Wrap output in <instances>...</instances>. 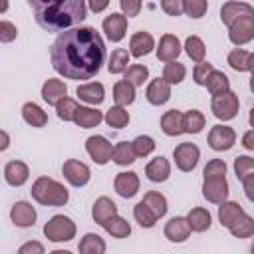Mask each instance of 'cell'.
<instances>
[{
  "label": "cell",
  "instance_id": "30bf717a",
  "mask_svg": "<svg viewBox=\"0 0 254 254\" xmlns=\"http://www.w3.org/2000/svg\"><path fill=\"white\" fill-rule=\"evenodd\" d=\"M228 183H226V177H210V179H204L202 183V196L212 202V204H220L228 198Z\"/></svg>",
  "mask_w": 254,
  "mask_h": 254
},
{
  "label": "cell",
  "instance_id": "52a82bcc",
  "mask_svg": "<svg viewBox=\"0 0 254 254\" xmlns=\"http://www.w3.org/2000/svg\"><path fill=\"white\" fill-rule=\"evenodd\" d=\"M113 149H115V145H111L103 135H91L85 141V151L97 165L109 163L113 159Z\"/></svg>",
  "mask_w": 254,
  "mask_h": 254
},
{
  "label": "cell",
  "instance_id": "9a60e30c",
  "mask_svg": "<svg viewBox=\"0 0 254 254\" xmlns=\"http://www.w3.org/2000/svg\"><path fill=\"white\" fill-rule=\"evenodd\" d=\"M10 218L20 228L34 226V222H36V208L30 202H26V200H18L10 208Z\"/></svg>",
  "mask_w": 254,
  "mask_h": 254
},
{
  "label": "cell",
  "instance_id": "cb8c5ba5",
  "mask_svg": "<svg viewBox=\"0 0 254 254\" xmlns=\"http://www.w3.org/2000/svg\"><path fill=\"white\" fill-rule=\"evenodd\" d=\"M117 214V204L109 198V196H99L95 202H93V206H91V216H93V222H97V224H105L111 216H115Z\"/></svg>",
  "mask_w": 254,
  "mask_h": 254
},
{
  "label": "cell",
  "instance_id": "603a6c76",
  "mask_svg": "<svg viewBox=\"0 0 254 254\" xmlns=\"http://www.w3.org/2000/svg\"><path fill=\"white\" fill-rule=\"evenodd\" d=\"M252 12H254V8H252L248 2L228 0V2H224L222 8H220V20H222V24L230 26V24H232L236 18H240L242 14H252Z\"/></svg>",
  "mask_w": 254,
  "mask_h": 254
},
{
  "label": "cell",
  "instance_id": "bcb514c9",
  "mask_svg": "<svg viewBox=\"0 0 254 254\" xmlns=\"http://www.w3.org/2000/svg\"><path fill=\"white\" fill-rule=\"evenodd\" d=\"M248 58H250V52H246L242 48H234L228 54V65L234 71H248Z\"/></svg>",
  "mask_w": 254,
  "mask_h": 254
},
{
  "label": "cell",
  "instance_id": "d590c367",
  "mask_svg": "<svg viewBox=\"0 0 254 254\" xmlns=\"http://www.w3.org/2000/svg\"><path fill=\"white\" fill-rule=\"evenodd\" d=\"M103 228H105V232L111 234L113 238H127V236L131 234V224H129L125 218H121L119 214L111 216V218L103 224Z\"/></svg>",
  "mask_w": 254,
  "mask_h": 254
},
{
  "label": "cell",
  "instance_id": "db71d44e",
  "mask_svg": "<svg viewBox=\"0 0 254 254\" xmlns=\"http://www.w3.org/2000/svg\"><path fill=\"white\" fill-rule=\"evenodd\" d=\"M119 6H121V12L131 18V16H137L143 8V0H119Z\"/></svg>",
  "mask_w": 254,
  "mask_h": 254
},
{
  "label": "cell",
  "instance_id": "7402d4cb",
  "mask_svg": "<svg viewBox=\"0 0 254 254\" xmlns=\"http://www.w3.org/2000/svg\"><path fill=\"white\" fill-rule=\"evenodd\" d=\"M30 177V169L24 161H10L4 167V179L12 187H22Z\"/></svg>",
  "mask_w": 254,
  "mask_h": 254
},
{
  "label": "cell",
  "instance_id": "8fae6325",
  "mask_svg": "<svg viewBox=\"0 0 254 254\" xmlns=\"http://www.w3.org/2000/svg\"><path fill=\"white\" fill-rule=\"evenodd\" d=\"M236 143V131L228 125H214L208 133V145L214 151H228Z\"/></svg>",
  "mask_w": 254,
  "mask_h": 254
},
{
  "label": "cell",
  "instance_id": "4fadbf2b",
  "mask_svg": "<svg viewBox=\"0 0 254 254\" xmlns=\"http://www.w3.org/2000/svg\"><path fill=\"white\" fill-rule=\"evenodd\" d=\"M145 97L151 105H165L171 99V83L165 77H155L149 81L147 89H145Z\"/></svg>",
  "mask_w": 254,
  "mask_h": 254
},
{
  "label": "cell",
  "instance_id": "03108f58",
  "mask_svg": "<svg viewBox=\"0 0 254 254\" xmlns=\"http://www.w3.org/2000/svg\"><path fill=\"white\" fill-rule=\"evenodd\" d=\"M252 252H254V244H252Z\"/></svg>",
  "mask_w": 254,
  "mask_h": 254
},
{
  "label": "cell",
  "instance_id": "7c38bea8",
  "mask_svg": "<svg viewBox=\"0 0 254 254\" xmlns=\"http://www.w3.org/2000/svg\"><path fill=\"white\" fill-rule=\"evenodd\" d=\"M101 28H103L107 40L121 42L125 38V32H127V16L125 14H119V12H113V14H109V16L103 18Z\"/></svg>",
  "mask_w": 254,
  "mask_h": 254
},
{
  "label": "cell",
  "instance_id": "e7e4bbea",
  "mask_svg": "<svg viewBox=\"0 0 254 254\" xmlns=\"http://www.w3.org/2000/svg\"><path fill=\"white\" fill-rule=\"evenodd\" d=\"M250 91L254 93V71H252V77H250Z\"/></svg>",
  "mask_w": 254,
  "mask_h": 254
},
{
  "label": "cell",
  "instance_id": "f6af8a7d",
  "mask_svg": "<svg viewBox=\"0 0 254 254\" xmlns=\"http://www.w3.org/2000/svg\"><path fill=\"white\" fill-rule=\"evenodd\" d=\"M234 173H236V179L242 183L246 181L250 175H254V159L248 157V155H240L234 159Z\"/></svg>",
  "mask_w": 254,
  "mask_h": 254
},
{
  "label": "cell",
  "instance_id": "d6a6232c",
  "mask_svg": "<svg viewBox=\"0 0 254 254\" xmlns=\"http://www.w3.org/2000/svg\"><path fill=\"white\" fill-rule=\"evenodd\" d=\"M204 123H206V119H204L202 111H198V109H190V111L183 113V127H185V133L196 135V133H200V131L204 129Z\"/></svg>",
  "mask_w": 254,
  "mask_h": 254
},
{
  "label": "cell",
  "instance_id": "f1b7e54d",
  "mask_svg": "<svg viewBox=\"0 0 254 254\" xmlns=\"http://www.w3.org/2000/svg\"><path fill=\"white\" fill-rule=\"evenodd\" d=\"M113 99H115L117 105H123V107L131 105L135 101V85L131 81H127V79L115 81V85H113Z\"/></svg>",
  "mask_w": 254,
  "mask_h": 254
},
{
  "label": "cell",
  "instance_id": "94428289",
  "mask_svg": "<svg viewBox=\"0 0 254 254\" xmlns=\"http://www.w3.org/2000/svg\"><path fill=\"white\" fill-rule=\"evenodd\" d=\"M248 71H254V52H250V58H248Z\"/></svg>",
  "mask_w": 254,
  "mask_h": 254
},
{
  "label": "cell",
  "instance_id": "74e56055",
  "mask_svg": "<svg viewBox=\"0 0 254 254\" xmlns=\"http://www.w3.org/2000/svg\"><path fill=\"white\" fill-rule=\"evenodd\" d=\"M129 58L131 54L123 48H115L109 56V62H107V69L109 73H123L127 69V64H129Z\"/></svg>",
  "mask_w": 254,
  "mask_h": 254
},
{
  "label": "cell",
  "instance_id": "484cf974",
  "mask_svg": "<svg viewBox=\"0 0 254 254\" xmlns=\"http://www.w3.org/2000/svg\"><path fill=\"white\" fill-rule=\"evenodd\" d=\"M103 119H105V115H103L101 111H97V109H93V107H81V105H79L73 123H75L77 127H81V129H91V127H97Z\"/></svg>",
  "mask_w": 254,
  "mask_h": 254
},
{
  "label": "cell",
  "instance_id": "9f6ffc18",
  "mask_svg": "<svg viewBox=\"0 0 254 254\" xmlns=\"http://www.w3.org/2000/svg\"><path fill=\"white\" fill-rule=\"evenodd\" d=\"M242 185H244V194H246V198H248L250 202H254V175H250L246 181H242Z\"/></svg>",
  "mask_w": 254,
  "mask_h": 254
},
{
  "label": "cell",
  "instance_id": "836d02e7",
  "mask_svg": "<svg viewBox=\"0 0 254 254\" xmlns=\"http://www.w3.org/2000/svg\"><path fill=\"white\" fill-rule=\"evenodd\" d=\"M228 230H230V234H232L234 238H250V236L254 234V218H252L250 214L242 212V214L236 218V222H234Z\"/></svg>",
  "mask_w": 254,
  "mask_h": 254
},
{
  "label": "cell",
  "instance_id": "6f0895ef",
  "mask_svg": "<svg viewBox=\"0 0 254 254\" xmlns=\"http://www.w3.org/2000/svg\"><path fill=\"white\" fill-rule=\"evenodd\" d=\"M87 4H89V10L91 12L99 14V12H103L109 6V0H87Z\"/></svg>",
  "mask_w": 254,
  "mask_h": 254
},
{
  "label": "cell",
  "instance_id": "d4e9b609",
  "mask_svg": "<svg viewBox=\"0 0 254 254\" xmlns=\"http://www.w3.org/2000/svg\"><path fill=\"white\" fill-rule=\"evenodd\" d=\"M161 129L165 135L169 137H179L181 133H185V127H183V113L179 109H169L163 113L161 117Z\"/></svg>",
  "mask_w": 254,
  "mask_h": 254
},
{
  "label": "cell",
  "instance_id": "5b68a950",
  "mask_svg": "<svg viewBox=\"0 0 254 254\" xmlns=\"http://www.w3.org/2000/svg\"><path fill=\"white\" fill-rule=\"evenodd\" d=\"M238 107H240V101H238V95L234 91H226V93H220V95H212V101H210V109H212V115L220 121H230L238 115Z\"/></svg>",
  "mask_w": 254,
  "mask_h": 254
},
{
  "label": "cell",
  "instance_id": "7a4b0ae2",
  "mask_svg": "<svg viewBox=\"0 0 254 254\" xmlns=\"http://www.w3.org/2000/svg\"><path fill=\"white\" fill-rule=\"evenodd\" d=\"M38 26L46 32H64L87 16L85 0H26Z\"/></svg>",
  "mask_w": 254,
  "mask_h": 254
},
{
  "label": "cell",
  "instance_id": "e0dca14e",
  "mask_svg": "<svg viewBox=\"0 0 254 254\" xmlns=\"http://www.w3.org/2000/svg\"><path fill=\"white\" fill-rule=\"evenodd\" d=\"M181 42L175 34H163L159 40V48H157V60L161 62H173L181 56Z\"/></svg>",
  "mask_w": 254,
  "mask_h": 254
},
{
  "label": "cell",
  "instance_id": "ffe728a7",
  "mask_svg": "<svg viewBox=\"0 0 254 254\" xmlns=\"http://www.w3.org/2000/svg\"><path fill=\"white\" fill-rule=\"evenodd\" d=\"M145 175L151 183H165L169 177H171V163L165 159V157H155L147 163L145 167Z\"/></svg>",
  "mask_w": 254,
  "mask_h": 254
},
{
  "label": "cell",
  "instance_id": "b9f144b4",
  "mask_svg": "<svg viewBox=\"0 0 254 254\" xmlns=\"http://www.w3.org/2000/svg\"><path fill=\"white\" fill-rule=\"evenodd\" d=\"M185 75H187V67L181 64V62H177V60H173V62H167L165 64V69H163V77L171 83V85H177V83H181L183 79H185Z\"/></svg>",
  "mask_w": 254,
  "mask_h": 254
},
{
  "label": "cell",
  "instance_id": "9c48e42d",
  "mask_svg": "<svg viewBox=\"0 0 254 254\" xmlns=\"http://www.w3.org/2000/svg\"><path fill=\"white\" fill-rule=\"evenodd\" d=\"M62 173L65 177V181L71 185V187H85L91 179V171L85 163L77 161V159H67L62 167Z\"/></svg>",
  "mask_w": 254,
  "mask_h": 254
},
{
  "label": "cell",
  "instance_id": "681fc988",
  "mask_svg": "<svg viewBox=\"0 0 254 254\" xmlns=\"http://www.w3.org/2000/svg\"><path fill=\"white\" fill-rule=\"evenodd\" d=\"M212 71H214L212 64H208V62H198V64L194 65V69H192V79H194V83L206 85V79H208V75H210Z\"/></svg>",
  "mask_w": 254,
  "mask_h": 254
},
{
  "label": "cell",
  "instance_id": "4316f807",
  "mask_svg": "<svg viewBox=\"0 0 254 254\" xmlns=\"http://www.w3.org/2000/svg\"><path fill=\"white\" fill-rule=\"evenodd\" d=\"M22 117H24V121H26L28 125H32V127H46V125H48V113H46L38 103H34V101L24 103V107H22Z\"/></svg>",
  "mask_w": 254,
  "mask_h": 254
},
{
  "label": "cell",
  "instance_id": "5bb4252c",
  "mask_svg": "<svg viewBox=\"0 0 254 254\" xmlns=\"http://www.w3.org/2000/svg\"><path fill=\"white\" fill-rule=\"evenodd\" d=\"M139 177L137 173L133 171H127V173H117L115 181H113V187H115V192L123 198H131L139 192Z\"/></svg>",
  "mask_w": 254,
  "mask_h": 254
},
{
  "label": "cell",
  "instance_id": "816d5d0a",
  "mask_svg": "<svg viewBox=\"0 0 254 254\" xmlns=\"http://www.w3.org/2000/svg\"><path fill=\"white\" fill-rule=\"evenodd\" d=\"M161 10L169 16H181L185 12V0H161Z\"/></svg>",
  "mask_w": 254,
  "mask_h": 254
},
{
  "label": "cell",
  "instance_id": "d6986e66",
  "mask_svg": "<svg viewBox=\"0 0 254 254\" xmlns=\"http://www.w3.org/2000/svg\"><path fill=\"white\" fill-rule=\"evenodd\" d=\"M75 93H77V97H79L81 101L91 103V105H99V103H103V99H105V87H103V83H99V81L81 83V85H77Z\"/></svg>",
  "mask_w": 254,
  "mask_h": 254
},
{
  "label": "cell",
  "instance_id": "60d3db41",
  "mask_svg": "<svg viewBox=\"0 0 254 254\" xmlns=\"http://www.w3.org/2000/svg\"><path fill=\"white\" fill-rule=\"evenodd\" d=\"M185 52L187 56L192 60V62H204V54H206V48H204V42L198 38V36H189L187 42H185Z\"/></svg>",
  "mask_w": 254,
  "mask_h": 254
},
{
  "label": "cell",
  "instance_id": "11a10c76",
  "mask_svg": "<svg viewBox=\"0 0 254 254\" xmlns=\"http://www.w3.org/2000/svg\"><path fill=\"white\" fill-rule=\"evenodd\" d=\"M44 244H40V242H36V240H32V242H26V244H22L20 248H18V254H44Z\"/></svg>",
  "mask_w": 254,
  "mask_h": 254
},
{
  "label": "cell",
  "instance_id": "6da1fadb",
  "mask_svg": "<svg viewBox=\"0 0 254 254\" xmlns=\"http://www.w3.org/2000/svg\"><path fill=\"white\" fill-rule=\"evenodd\" d=\"M52 67L67 79H91L105 62V44L93 26L60 32L50 50Z\"/></svg>",
  "mask_w": 254,
  "mask_h": 254
},
{
  "label": "cell",
  "instance_id": "f35d334b",
  "mask_svg": "<svg viewBox=\"0 0 254 254\" xmlns=\"http://www.w3.org/2000/svg\"><path fill=\"white\" fill-rule=\"evenodd\" d=\"M133 216H135V220L139 222V226H141V228H153V226H155V222H157L155 212L147 206V202H145V200H141V202H137V204H135V208H133Z\"/></svg>",
  "mask_w": 254,
  "mask_h": 254
},
{
  "label": "cell",
  "instance_id": "8992f818",
  "mask_svg": "<svg viewBox=\"0 0 254 254\" xmlns=\"http://www.w3.org/2000/svg\"><path fill=\"white\" fill-rule=\"evenodd\" d=\"M228 40L238 48L254 40V12L242 14L228 26Z\"/></svg>",
  "mask_w": 254,
  "mask_h": 254
},
{
  "label": "cell",
  "instance_id": "44dd1931",
  "mask_svg": "<svg viewBox=\"0 0 254 254\" xmlns=\"http://www.w3.org/2000/svg\"><path fill=\"white\" fill-rule=\"evenodd\" d=\"M153 48H155V40L149 32H135L129 40V54L133 58H143L151 54Z\"/></svg>",
  "mask_w": 254,
  "mask_h": 254
},
{
  "label": "cell",
  "instance_id": "c3c4849f",
  "mask_svg": "<svg viewBox=\"0 0 254 254\" xmlns=\"http://www.w3.org/2000/svg\"><path fill=\"white\" fill-rule=\"evenodd\" d=\"M208 10V0H185V14L190 18H202Z\"/></svg>",
  "mask_w": 254,
  "mask_h": 254
},
{
  "label": "cell",
  "instance_id": "f546056e",
  "mask_svg": "<svg viewBox=\"0 0 254 254\" xmlns=\"http://www.w3.org/2000/svg\"><path fill=\"white\" fill-rule=\"evenodd\" d=\"M242 212H244V208H242L238 202L224 200V202H220V206H218V220H220V224H222L224 228H230Z\"/></svg>",
  "mask_w": 254,
  "mask_h": 254
},
{
  "label": "cell",
  "instance_id": "2e32d148",
  "mask_svg": "<svg viewBox=\"0 0 254 254\" xmlns=\"http://www.w3.org/2000/svg\"><path fill=\"white\" fill-rule=\"evenodd\" d=\"M192 228L187 220V216H173L167 224H165V236L171 240V242H185L189 236H190Z\"/></svg>",
  "mask_w": 254,
  "mask_h": 254
},
{
  "label": "cell",
  "instance_id": "be15d7a7",
  "mask_svg": "<svg viewBox=\"0 0 254 254\" xmlns=\"http://www.w3.org/2000/svg\"><path fill=\"white\" fill-rule=\"evenodd\" d=\"M248 121H250V125L254 127V107L250 109V115H248Z\"/></svg>",
  "mask_w": 254,
  "mask_h": 254
},
{
  "label": "cell",
  "instance_id": "4dcf8cb0",
  "mask_svg": "<svg viewBox=\"0 0 254 254\" xmlns=\"http://www.w3.org/2000/svg\"><path fill=\"white\" fill-rule=\"evenodd\" d=\"M105 248H107L105 246V240L99 234H95V232H87L79 240V246H77V250L81 254H103Z\"/></svg>",
  "mask_w": 254,
  "mask_h": 254
},
{
  "label": "cell",
  "instance_id": "ba28073f",
  "mask_svg": "<svg viewBox=\"0 0 254 254\" xmlns=\"http://www.w3.org/2000/svg\"><path fill=\"white\" fill-rule=\"evenodd\" d=\"M173 157H175V165L179 171L190 173V171H194V167L200 159V151L194 143H179L173 151Z\"/></svg>",
  "mask_w": 254,
  "mask_h": 254
},
{
  "label": "cell",
  "instance_id": "91938a15",
  "mask_svg": "<svg viewBox=\"0 0 254 254\" xmlns=\"http://www.w3.org/2000/svg\"><path fill=\"white\" fill-rule=\"evenodd\" d=\"M8 145H10L8 133H6V131H2V145H0V151H6V149H8Z\"/></svg>",
  "mask_w": 254,
  "mask_h": 254
},
{
  "label": "cell",
  "instance_id": "ab89813d",
  "mask_svg": "<svg viewBox=\"0 0 254 254\" xmlns=\"http://www.w3.org/2000/svg\"><path fill=\"white\" fill-rule=\"evenodd\" d=\"M143 200L147 202V206L155 212V216L157 218H163L165 214H167V198L161 194V192H157V190H149V192H145V196H143Z\"/></svg>",
  "mask_w": 254,
  "mask_h": 254
},
{
  "label": "cell",
  "instance_id": "1f68e13d",
  "mask_svg": "<svg viewBox=\"0 0 254 254\" xmlns=\"http://www.w3.org/2000/svg\"><path fill=\"white\" fill-rule=\"evenodd\" d=\"M137 159V153H135V147H133V141H121L115 145L113 149V161L119 165V167H127L131 163H135Z\"/></svg>",
  "mask_w": 254,
  "mask_h": 254
},
{
  "label": "cell",
  "instance_id": "e575fe53",
  "mask_svg": "<svg viewBox=\"0 0 254 254\" xmlns=\"http://www.w3.org/2000/svg\"><path fill=\"white\" fill-rule=\"evenodd\" d=\"M204 87L210 91V95H220V93L230 91V79L226 77V73H222V71L214 69V71L208 75V79H206V85H204Z\"/></svg>",
  "mask_w": 254,
  "mask_h": 254
},
{
  "label": "cell",
  "instance_id": "7bdbcfd3",
  "mask_svg": "<svg viewBox=\"0 0 254 254\" xmlns=\"http://www.w3.org/2000/svg\"><path fill=\"white\" fill-rule=\"evenodd\" d=\"M125 79L131 81L135 87H141L147 79H149V67L141 65V64H133L125 69Z\"/></svg>",
  "mask_w": 254,
  "mask_h": 254
},
{
  "label": "cell",
  "instance_id": "83f0119b",
  "mask_svg": "<svg viewBox=\"0 0 254 254\" xmlns=\"http://www.w3.org/2000/svg\"><path fill=\"white\" fill-rule=\"evenodd\" d=\"M187 220H189L192 232H204V230H208L210 224H212V216H210V212H208L206 208H202V206H194V208H190L189 214H187Z\"/></svg>",
  "mask_w": 254,
  "mask_h": 254
},
{
  "label": "cell",
  "instance_id": "8d00e7d4",
  "mask_svg": "<svg viewBox=\"0 0 254 254\" xmlns=\"http://www.w3.org/2000/svg\"><path fill=\"white\" fill-rule=\"evenodd\" d=\"M105 123L113 129H123L129 123V111L123 105H113L105 111Z\"/></svg>",
  "mask_w": 254,
  "mask_h": 254
},
{
  "label": "cell",
  "instance_id": "277c9868",
  "mask_svg": "<svg viewBox=\"0 0 254 254\" xmlns=\"http://www.w3.org/2000/svg\"><path fill=\"white\" fill-rule=\"evenodd\" d=\"M75 222L64 214H56L44 224V234L52 242H69L75 238Z\"/></svg>",
  "mask_w": 254,
  "mask_h": 254
},
{
  "label": "cell",
  "instance_id": "6125c7cd",
  "mask_svg": "<svg viewBox=\"0 0 254 254\" xmlns=\"http://www.w3.org/2000/svg\"><path fill=\"white\" fill-rule=\"evenodd\" d=\"M8 10V0H0V12L4 14Z\"/></svg>",
  "mask_w": 254,
  "mask_h": 254
},
{
  "label": "cell",
  "instance_id": "f907efd6",
  "mask_svg": "<svg viewBox=\"0 0 254 254\" xmlns=\"http://www.w3.org/2000/svg\"><path fill=\"white\" fill-rule=\"evenodd\" d=\"M204 179H210V177H224L226 175V163L222 159H212L206 163L204 171H202Z\"/></svg>",
  "mask_w": 254,
  "mask_h": 254
},
{
  "label": "cell",
  "instance_id": "ee69618b",
  "mask_svg": "<svg viewBox=\"0 0 254 254\" xmlns=\"http://www.w3.org/2000/svg\"><path fill=\"white\" fill-rule=\"evenodd\" d=\"M77 109H79L77 101H75V99H71V97H67V95H65V97L56 105V113H58V117H60L62 121H73V119H75Z\"/></svg>",
  "mask_w": 254,
  "mask_h": 254
},
{
  "label": "cell",
  "instance_id": "ac0fdd59",
  "mask_svg": "<svg viewBox=\"0 0 254 254\" xmlns=\"http://www.w3.org/2000/svg\"><path fill=\"white\" fill-rule=\"evenodd\" d=\"M67 95V85L62 79H46L42 85V99L48 105H58Z\"/></svg>",
  "mask_w": 254,
  "mask_h": 254
},
{
  "label": "cell",
  "instance_id": "680465c9",
  "mask_svg": "<svg viewBox=\"0 0 254 254\" xmlns=\"http://www.w3.org/2000/svg\"><path fill=\"white\" fill-rule=\"evenodd\" d=\"M242 147L248 151H254V127L242 135Z\"/></svg>",
  "mask_w": 254,
  "mask_h": 254
},
{
  "label": "cell",
  "instance_id": "3957f363",
  "mask_svg": "<svg viewBox=\"0 0 254 254\" xmlns=\"http://www.w3.org/2000/svg\"><path fill=\"white\" fill-rule=\"evenodd\" d=\"M30 192H32V198L44 206H64L69 198L67 189L50 177H38Z\"/></svg>",
  "mask_w": 254,
  "mask_h": 254
},
{
  "label": "cell",
  "instance_id": "7dc6e473",
  "mask_svg": "<svg viewBox=\"0 0 254 254\" xmlns=\"http://www.w3.org/2000/svg\"><path fill=\"white\" fill-rule=\"evenodd\" d=\"M133 147H135L137 157H147L155 151V141L149 135H139V137L133 139Z\"/></svg>",
  "mask_w": 254,
  "mask_h": 254
},
{
  "label": "cell",
  "instance_id": "f5cc1de1",
  "mask_svg": "<svg viewBox=\"0 0 254 254\" xmlns=\"http://www.w3.org/2000/svg\"><path fill=\"white\" fill-rule=\"evenodd\" d=\"M16 36H18L16 26L12 22H8V20H2L0 22V42L2 44H10L12 40H16Z\"/></svg>",
  "mask_w": 254,
  "mask_h": 254
}]
</instances>
